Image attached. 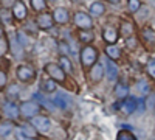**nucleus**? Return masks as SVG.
<instances>
[{
    "label": "nucleus",
    "instance_id": "obj_1",
    "mask_svg": "<svg viewBox=\"0 0 155 140\" xmlns=\"http://www.w3.org/2000/svg\"><path fill=\"white\" fill-rule=\"evenodd\" d=\"M81 64L84 69H92L95 64H96V59H98V52L92 47V45H85L82 50H81Z\"/></svg>",
    "mask_w": 155,
    "mask_h": 140
},
{
    "label": "nucleus",
    "instance_id": "obj_2",
    "mask_svg": "<svg viewBox=\"0 0 155 140\" xmlns=\"http://www.w3.org/2000/svg\"><path fill=\"white\" fill-rule=\"evenodd\" d=\"M73 22H74L76 27H78V28H81V30H92V27H93V20H92V17H90L87 12H82V11L74 12Z\"/></svg>",
    "mask_w": 155,
    "mask_h": 140
},
{
    "label": "nucleus",
    "instance_id": "obj_3",
    "mask_svg": "<svg viewBox=\"0 0 155 140\" xmlns=\"http://www.w3.org/2000/svg\"><path fill=\"white\" fill-rule=\"evenodd\" d=\"M39 109H41V104L36 101H25L20 106V115L25 118H33L39 115Z\"/></svg>",
    "mask_w": 155,
    "mask_h": 140
},
{
    "label": "nucleus",
    "instance_id": "obj_4",
    "mask_svg": "<svg viewBox=\"0 0 155 140\" xmlns=\"http://www.w3.org/2000/svg\"><path fill=\"white\" fill-rule=\"evenodd\" d=\"M45 72L50 75L51 80H54V81H65V70H64L59 64L50 62V64L45 66Z\"/></svg>",
    "mask_w": 155,
    "mask_h": 140
},
{
    "label": "nucleus",
    "instance_id": "obj_5",
    "mask_svg": "<svg viewBox=\"0 0 155 140\" xmlns=\"http://www.w3.org/2000/svg\"><path fill=\"white\" fill-rule=\"evenodd\" d=\"M31 125L36 128V131L42 132V134H47L50 131V128H51V121L45 115H36V117H33Z\"/></svg>",
    "mask_w": 155,
    "mask_h": 140
},
{
    "label": "nucleus",
    "instance_id": "obj_6",
    "mask_svg": "<svg viewBox=\"0 0 155 140\" xmlns=\"http://www.w3.org/2000/svg\"><path fill=\"white\" fill-rule=\"evenodd\" d=\"M16 73H17V78H19L20 81H23V83L31 81V80L34 78V76H36L34 69H33V67H30V66H27V64L19 66V67H17V70H16Z\"/></svg>",
    "mask_w": 155,
    "mask_h": 140
},
{
    "label": "nucleus",
    "instance_id": "obj_7",
    "mask_svg": "<svg viewBox=\"0 0 155 140\" xmlns=\"http://www.w3.org/2000/svg\"><path fill=\"white\" fill-rule=\"evenodd\" d=\"M36 23H37V27L41 28V30H50V28L54 25L53 14H50V12H42V14L37 16Z\"/></svg>",
    "mask_w": 155,
    "mask_h": 140
},
{
    "label": "nucleus",
    "instance_id": "obj_8",
    "mask_svg": "<svg viewBox=\"0 0 155 140\" xmlns=\"http://www.w3.org/2000/svg\"><path fill=\"white\" fill-rule=\"evenodd\" d=\"M3 112H5V115L8 118L16 120L20 115V108L14 103V101H6V103L3 104Z\"/></svg>",
    "mask_w": 155,
    "mask_h": 140
},
{
    "label": "nucleus",
    "instance_id": "obj_9",
    "mask_svg": "<svg viewBox=\"0 0 155 140\" xmlns=\"http://www.w3.org/2000/svg\"><path fill=\"white\" fill-rule=\"evenodd\" d=\"M27 14H28V9H27V5H25V2H22V0H17L16 5L12 6V16H14V19L23 20L25 17H27Z\"/></svg>",
    "mask_w": 155,
    "mask_h": 140
},
{
    "label": "nucleus",
    "instance_id": "obj_10",
    "mask_svg": "<svg viewBox=\"0 0 155 140\" xmlns=\"http://www.w3.org/2000/svg\"><path fill=\"white\" fill-rule=\"evenodd\" d=\"M104 73H106L104 66L102 64H95L88 72V78H90L92 83H99L102 80V76H104Z\"/></svg>",
    "mask_w": 155,
    "mask_h": 140
},
{
    "label": "nucleus",
    "instance_id": "obj_11",
    "mask_svg": "<svg viewBox=\"0 0 155 140\" xmlns=\"http://www.w3.org/2000/svg\"><path fill=\"white\" fill-rule=\"evenodd\" d=\"M53 19H54V22L59 23V25H65V23L70 20V16H68L67 8H62V6L56 8L54 12H53Z\"/></svg>",
    "mask_w": 155,
    "mask_h": 140
},
{
    "label": "nucleus",
    "instance_id": "obj_12",
    "mask_svg": "<svg viewBox=\"0 0 155 140\" xmlns=\"http://www.w3.org/2000/svg\"><path fill=\"white\" fill-rule=\"evenodd\" d=\"M102 39H104L109 45H113L116 41H118V31H116L113 27H109L104 30V33H102Z\"/></svg>",
    "mask_w": 155,
    "mask_h": 140
},
{
    "label": "nucleus",
    "instance_id": "obj_13",
    "mask_svg": "<svg viewBox=\"0 0 155 140\" xmlns=\"http://www.w3.org/2000/svg\"><path fill=\"white\" fill-rule=\"evenodd\" d=\"M121 109H123L124 114H127V115H129V114H134V112L137 111V100L132 98V97H127V98L123 101Z\"/></svg>",
    "mask_w": 155,
    "mask_h": 140
},
{
    "label": "nucleus",
    "instance_id": "obj_14",
    "mask_svg": "<svg viewBox=\"0 0 155 140\" xmlns=\"http://www.w3.org/2000/svg\"><path fill=\"white\" fill-rule=\"evenodd\" d=\"M106 73H107L109 81H115L118 78V67H116V64L112 59H107V62H106Z\"/></svg>",
    "mask_w": 155,
    "mask_h": 140
},
{
    "label": "nucleus",
    "instance_id": "obj_15",
    "mask_svg": "<svg viewBox=\"0 0 155 140\" xmlns=\"http://www.w3.org/2000/svg\"><path fill=\"white\" fill-rule=\"evenodd\" d=\"M120 33H121L123 37H126V39H127V37H132V34H134V23L129 22V20H124L121 23Z\"/></svg>",
    "mask_w": 155,
    "mask_h": 140
},
{
    "label": "nucleus",
    "instance_id": "obj_16",
    "mask_svg": "<svg viewBox=\"0 0 155 140\" xmlns=\"http://www.w3.org/2000/svg\"><path fill=\"white\" fill-rule=\"evenodd\" d=\"M78 37H79V41L84 42V44H92L93 39H95V34L92 30H81L79 33H78Z\"/></svg>",
    "mask_w": 155,
    "mask_h": 140
},
{
    "label": "nucleus",
    "instance_id": "obj_17",
    "mask_svg": "<svg viewBox=\"0 0 155 140\" xmlns=\"http://www.w3.org/2000/svg\"><path fill=\"white\" fill-rule=\"evenodd\" d=\"M106 12V5L102 3V2H93L92 5H90V14H93V16H102Z\"/></svg>",
    "mask_w": 155,
    "mask_h": 140
},
{
    "label": "nucleus",
    "instance_id": "obj_18",
    "mask_svg": "<svg viewBox=\"0 0 155 140\" xmlns=\"http://www.w3.org/2000/svg\"><path fill=\"white\" fill-rule=\"evenodd\" d=\"M141 37H143V41L147 45L155 44V31L152 28H143V31H141Z\"/></svg>",
    "mask_w": 155,
    "mask_h": 140
},
{
    "label": "nucleus",
    "instance_id": "obj_19",
    "mask_svg": "<svg viewBox=\"0 0 155 140\" xmlns=\"http://www.w3.org/2000/svg\"><path fill=\"white\" fill-rule=\"evenodd\" d=\"M34 100H36L41 106H44L45 109H48V111H54V103L48 101V100H47L45 97H42L41 94H34Z\"/></svg>",
    "mask_w": 155,
    "mask_h": 140
},
{
    "label": "nucleus",
    "instance_id": "obj_20",
    "mask_svg": "<svg viewBox=\"0 0 155 140\" xmlns=\"http://www.w3.org/2000/svg\"><path fill=\"white\" fill-rule=\"evenodd\" d=\"M106 55L109 56V59L116 61V59L121 56V52H120V48L116 47V45H107L106 47Z\"/></svg>",
    "mask_w": 155,
    "mask_h": 140
},
{
    "label": "nucleus",
    "instance_id": "obj_21",
    "mask_svg": "<svg viewBox=\"0 0 155 140\" xmlns=\"http://www.w3.org/2000/svg\"><path fill=\"white\" fill-rule=\"evenodd\" d=\"M115 95L118 98H127L129 95V87L124 84V83H118L115 86Z\"/></svg>",
    "mask_w": 155,
    "mask_h": 140
},
{
    "label": "nucleus",
    "instance_id": "obj_22",
    "mask_svg": "<svg viewBox=\"0 0 155 140\" xmlns=\"http://www.w3.org/2000/svg\"><path fill=\"white\" fill-rule=\"evenodd\" d=\"M41 87H42V90L44 92H54L56 90V83H54V80H47V81H42V84H41Z\"/></svg>",
    "mask_w": 155,
    "mask_h": 140
},
{
    "label": "nucleus",
    "instance_id": "obj_23",
    "mask_svg": "<svg viewBox=\"0 0 155 140\" xmlns=\"http://www.w3.org/2000/svg\"><path fill=\"white\" fill-rule=\"evenodd\" d=\"M59 66L65 70V73H70V72H73V67H71V62H70V59L67 58V56H61V59H59Z\"/></svg>",
    "mask_w": 155,
    "mask_h": 140
},
{
    "label": "nucleus",
    "instance_id": "obj_24",
    "mask_svg": "<svg viewBox=\"0 0 155 140\" xmlns=\"http://www.w3.org/2000/svg\"><path fill=\"white\" fill-rule=\"evenodd\" d=\"M11 132H12V125L11 123H2L0 125V137L2 138H6Z\"/></svg>",
    "mask_w": 155,
    "mask_h": 140
},
{
    "label": "nucleus",
    "instance_id": "obj_25",
    "mask_svg": "<svg viewBox=\"0 0 155 140\" xmlns=\"http://www.w3.org/2000/svg\"><path fill=\"white\" fill-rule=\"evenodd\" d=\"M31 2V8L34 9V11H44L45 8H47V0H30Z\"/></svg>",
    "mask_w": 155,
    "mask_h": 140
},
{
    "label": "nucleus",
    "instance_id": "obj_26",
    "mask_svg": "<svg viewBox=\"0 0 155 140\" xmlns=\"http://www.w3.org/2000/svg\"><path fill=\"white\" fill-rule=\"evenodd\" d=\"M53 103H54L58 108H61V109H67V108H68V101H67V98L64 97V95H56Z\"/></svg>",
    "mask_w": 155,
    "mask_h": 140
},
{
    "label": "nucleus",
    "instance_id": "obj_27",
    "mask_svg": "<svg viewBox=\"0 0 155 140\" xmlns=\"http://www.w3.org/2000/svg\"><path fill=\"white\" fill-rule=\"evenodd\" d=\"M116 140H137V137L132 132L123 129V131H120L118 134H116Z\"/></svg>",
    "mask_w": 155,
    "mask_h": 140
},
{
    "label": "nucleus",
    "instance_id": "obj_28",
    "mask_svg": "<svg viewBox=\"0 0 155 140\" xmlns=\"http://www.w3.org/2000/svg\"><path fill=\"white\" fill-rule=\"evenodd\" d=\"M22 131H25V135L30 137V138H34V137H36V128H34V126L23 125V126H22Z\"/></svg>",
    "mask_w": 155,
    "mask_h": 140
},
{
    "label": "nucleus",
    "instance_id": "obj_29",
    "mask_svg": "<svg viewBox=\"0 0 155 140\" xmlns=\"http://www.w3.org/2000/svg\"><path fill=\"white\" fill-rule=\"evenodd\" d=\"M8 53V41L2 36L0 37V58H3Z\"/></svg>",
    "mask_w": 155,
    "mask_h": 140
},
{
    "label": "nucleus",
    "instance_id": "obj_30",
    "mask_svg": "<svg viewBox=\"0 0 155 140\" xmlns=\"http://www.w3.org/2000/svg\"><path fill=\"white\" fill-rule=\"evenodd\" d=\"M129 9L132 12H138L141 9V2L140 0H129Z\"/></svg>",
    "mask_w": 155,
    "mask_h": 140
},
{
    "label": "nucleus",
    "instance_id": "obj_31",
    "mask_svg": "<svg viewBox=\"0 0 155 140\" xmlns=\"http://www.w3.org/2000/svg\"><path fill=\"white\" fill-rule=\"evenodd\" d=\"M17 39H19V44H20L22 47H27V45H28V37L25 36L23 31H19V33H17Z\"/></svg>",
    "mask_w": 155,
    "mask_h": 140
},
{
    "label": "nucleus",
    "instance_id": "obj_32",
    "mask_svg": "<svg viewBox=\"0 0 155 140\" xmlns=\"http://www.w3.org/2000/svg\"><path fill=\"white\" fill-rule=\"evenodd\" d=\"M138 90L143 94V95L149 94V84H147L146 81H140V83H138Z\"/></svg>",
    "mask_w": 155,
    "mask_h": 140
},
{
    "label": "nucleus",
    "instance_id": "obj_33",
    "mask_svg": "<svg viewBox=\"0 0 155 140\" xmlns=\"http://www.w3.org/2000/svg\"><path fill=\"white\" fill-rule=\"evenodd\" d=\"M17 0H0V5H2L5 9H12V6L16 5Z\"/></svg>",
    "mask_w": 155,
    "mask_h": 140
},
{
    "label": "nucleus",
    "instance_id": "obj_34",
    "mask_svg": "<svg viewBox=\"0 0 155 140\" xmlns=\"http://www.w3.org/2000/svg\"><path fill=\"white\" fill-rule=\"evenodd\" d=\"M6 83H8V78H6V73L3 70H0V90H3L6 87Z\"/></svg>",
    "mask_w": 155,
    "mask_h": 140
},
{
    "label": "nucleus",
    "instance_id": "obj_35",
    "mask_svg": "<svg viewBox=\"0 0 155 140\" xmlns=\"http://www.w3.org/2000/svg\"><path fill=\"white\" fill-rule=\"evenodd\" d=\"M146 72H147V75H149V76L155 78V62H150V64L147 66V69H146Z\"/></svg>",
    "mask_w": 155,
    "mask_h": 140
},
{
    "label": "nucleus",
    "instance_id": "obj_36",
    "mask_svg": "<svg viewBox=\"0 0 155 140\" xmlns=\"http://www.w3.org/2000/svg\"><path fill=\"white\" fill-rule=\"evenodd\" d=\"M59 50H61V53H64L62 56H67V55H68V47H67V44H65V42L59 44Z\"/></svg>",
    "mask_w": 155,
    "mask_h": 140
},
{
    "label": "nucleus",
    "instance_id": "obj_37",
    "mask_svg": "<svg viewBox=\"0 0 155 140\" xmlns=\"http://www.w3.org/2000/svg\"><path fill=\"white\" fill-rule=\"evenodd\" d=\"M138 112L140 114L144 112V103H143V101H140V104H138Z\"/></svg>",
    "mask_w": 155,
    "mask_h": 140
},
{
    "label": "nucleus",
    "instance_id": "obj_38",
    "mask_svg": "<svg viewBox=\"0 0 155 140\" xmlns=\"http://www.w3.org/2000/svg\"><path fill=\"white\" fill-rule=\"evenodd\" d=\"M17 90H19V89H17V86H14V87H11V89H9V95L12 97V94H17Z\"/></svg>",
    "mask_w": 155,
    "mask_h": 140
},
{
    "label": "nucleus",
    "instance_id": "obj_39",
    "mask_svg": "<svg viewBox=\"0 0 155 140\" xmlns=\"http://www.w3.org/2000/svg\"><path fill=\"white\" fill-rule=\"evenodd\" d=\"M127 44H129V47H130V48H134V47H135L134 39H130V37H127Z\"/></svg>",
    "mask_w": 155,
    "mask_h": 140
},
{
    "label": "nucleus",
    "instance_id": "obj_40",
    "mask_svg": "<svg viewBox=\"0 0 155 140\" xmlns=\"http://www.w3.org/2000/svg\"><path fill=\"white\" fill-rule=\"evenodd\" d=\"M107 2H109V3H118L120 0H107Z\"/></svg>",
    "mask_w": 155,
    "mask_h": 140
},
{
    "label": "nucleus",
    "instance_id": "obj_41",
    "mask_svg": "<svg viewBox=\"0 0 155 140\" xmlns=\"http://www.w3.org/2000/svg\"><path fill=\"white\" fill-rule=\"evenodd\" d=\"M3 36V28H2V25H0V37Z\"/></svg>",
    "mask_w": 155,
    "mask_h": 140
},
{
    "label": "nucleus",
    "instance_id": "obj_42",
    "mask_svg": "<svg viewBox=\"0 0 155 140\" xmlns=\"http://www.w3.org/2000/svg\"><path fill=\"white\" fill-rule=\"evenodd\" d=\"M50 2H54V0H50Z\"/></svg>",
    "mask_w": 155,
    "mask_h": 140
}]
</instances>
